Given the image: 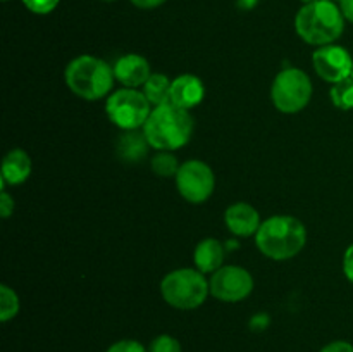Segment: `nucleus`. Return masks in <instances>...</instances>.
<instances>
[{
	"instance_id": "nucleus-1",
	"label": "nucleus",
	"mask_w": 353,
	"mask_h": 352,
	"mask_svg": "<svg viewBox=\"0 0 353 352\" xmlns=\"http://www.w3.org/2000/svg\"><path fill=\"white\" fill-rule=\"evenodd\" d=\"M255 244L265 257L286 261L303 251L307 244V228L295 216H271L262 221L255 235Z\"/></svg>"
},
{
	"instance_id": "nucleus-2",
	"label": "nucleus",
	"mask_w": 353,
	"mask_h": 352,
	"mask_svg": "<svg viewBox=\"0 0 353 352\" xmlns=\"http://www.w3.org/2000/svg\"><path fill=\"white\" fill-rule=\"evenodd\" d=\"M193 117L190 110L172 102L152 109L143 126V135L155 150H178L185 147L193 135Z\"/></svg>"
},
{
	"instance_id": "nucleus-3",
	"label": "nucleus",
	"mask_w": 353,
	"mask_h": 352,
	"mask_svg": "<svg viewBox=\"0 0 353 352\" xmlns=\"http://www.w3.org/2000/svg\"><path fill=\"white\" fill-rule=\"evenodd\" d=\"M345 16L334 0H317L305 3L295 16L296 35L305 43L324 47L343 35Z\"/></svg>"
},
{
	"instance_id": "nucleus-4",
	"label": "nucleus",
	"mask_w": 353,
	"mask_h": 352,
	"mask_svg": "<svg viewBox=\"0 0 353 352\" xmlns=\"http://www.w3.org/2000/svg\"><path fill=\"white\" fill-rule=\"evenodd\" d=\"M68 88L85 100H100L107 97L114 85V68L95 55H79L72 59L64 71Z\"/></svg>"
},
{
	"instance_id": "nucleus-5",
	"label": "nucleus",
	"mask_w": 353,
	"mask_h": 352,
	"mask_svg": "<svg viewBox=\"0 0 353 352\" xmlns=\"http://www.w3.org/2000/svg\"><path fill=\"white\" fill-rule=\"evenodd\" d=\"M162 299L174 309L192 311L202 306L210 293V283L196 268H179L161 282Z\"/></svg>"
},
{
	"instance_id": "nucleus-6",
	"label": "nucleus",
	"mask_w": 353,
	"mask_h": 352,
	"mask_svg": "<svg viewBox=\"0 0 353 352\" xmlns=\"http://www.w3.org/2000/svg\"><path fill=\"white\" fill-rule=\"evenodd\" d=\"M312 81L299 68H286L278 72L271 86V100L279 113L296 114L312 99Z\"/></svg>"
},
{
	"instance_id": "nucleus-7",
	"label": "nucleus",
	"mask_w": 353,
	"mask_h": 352,
	"mask_svg": "<svg viewBox=\"0 0 353 352\" xmlns=\"http://www.w3.org/2000/svg\"><path fill=\"white\" fill-rule=\"evenodd\" d=\"M105 113L117 128L134 131L145 126L152 114V104L137 88H121L107 97Z\"/></svg>"
},
{
	"instance_id": "nucleus-8",
	"label": "nucleus",
	"mask_w": 353,
	"mask_h": 352,
	"mask_svg": "<svg viewBox=\"0 0 353 352\" xmlns=\"http://www.w3.org/2000/svg\"><path fill=\"white\" fill-rule=\"evenodd\" d=\"M174 179L179 195L190 204L205 202L216 188V176L212 168L200 159H190L183 162Z\"/></svg>"
},
{
	"instance_id": "nucleus-9",
	"label": "nucleus",
	"mask_w": 353,
	"mask_h": 352,
	"mask_svg": "<svg viewBox=\"0 0 353 352\" xmlns=\"http://www.w3.org/2000/svg\"><path fill=\"white\" fill-rule=\"evenodd\" d=\"M210 293L221 302H240L254 290V276L241 266H223L210 276Z\"/></svg>"
},
{
	"instance_id": "nucleus-10",
	"label": "nucleus",
	"mask_w": 353,
	"mask_h": 352,
	"mask_svg": "<svg viewBox=\"0 0 353 352\" xmlns=\"http://www.w3.org/2000/svg\"><path fill=\"white\" fill-rule=\"evenodd\" d=\"M312 64L317 76L331 85L350 78L353 72V59L350 52L334 43L317 48L312 54Z\"/></svg>"
},
{
	"instance_id": "nucleus-11",
	"label": "nucleus",
	"mask_w": 353,
	"mask_h": 352,
	"mask_svg": "<svg viewBox=\"0 0 353 352\" xmlns=\"http://www.w3.org/2000/svg\"><path fill=\"white\" fill-rule=\"evenodd\" d=\"M224 223L228 230L236 237H252L261 228V214L254 206L247 202L231 204L224 213Z\"/></svg>"
},
{
	"instance_id": "nucleus-12",
	"label": "nucleus",
	"mask_w": 353,
	"mask_h": 352,
	"mask_svg": "<svg viewBox=\"0 0 353 352\" xmlns=\"http://www.w3.org/2000/svg\"><path fill=\"white\" fill-rule=\"evenodd\" d=\"M114 76L124 88H138L147 83L152 69L143 55L126 54L114 64Z\"/></svg>"
},
{
	"instance_id": "nucleus-13",
	"label": "nucleus",
	"mask_w": 353,
	"mask_h": 352,
	"mask_svg": "<svg viewBox=\"0 0 353 352\" xmlns=\"http://www.w3.org/2000/svg\"><path fill=\"white\" fill-rule=\"evenodd\" d=\"M205 97L203 81L195 75H181L172 79L171 102L181 109L192 110Z\"/></svg>"
},
{
	"instance_id": "nucleus-14",
	"label": "nucleus",
	"mask_w": 353,
	"mask_h": 352,
	"mask_svg": "<svg viewBox=\"0 0 353 352\" xmlns=\"http://www.w3.org/2000/svg\"><path fill=\"white\" fill-rule=\"evenodd\" d=\"M31 175V157L23 148H12L6 154L0 169V183L2 190L7 185H21Z\"/></svg>"
},
{
	"instance_id": "nucleus-15",
	"label": "nucleus",
	"mask_w": 353,
	"mask_h": 352,
	"mask_svg": "<svg viewBox=\"0 0 353 352\" xmlns=\"http://www.w3.org/2000/svg\"><path fill=\"white\" fill-rule=\"evenodd\" d=\"M193 262L199 271L216 273L223 268L224 262V245L217 238H203L193 251Z\"/></svg>"
},
{
	"instance_id": "nucleus-16",
	"label": "nucleus",
	"mask_w": 353,
	"mask_h": 352,
	"mask_svg": "<svg viewBox=\"0 0 353 352\" xmlns=\"http://www.w3.org/2000/svg\"><path fill=\"white\" fill-rule=\"evenodd\" d=\"M148 147H150V144H148L143 133H138L137 130L124 131L117 138L116 152L121 161L133 164V162H140L147 155Z\"/></svg>"
},
{
	"instance_id": "nucleus-17",
	"label": "nucleus",
	"mask_w": 353,
	"mask_h": 352,
	"mask_svg": "<svg viewBox=\"0 0 353 352\" xmlns=\"http://www.w3.org/2000/svg\"><path fill=\"white\" fill-rule=\"evenodd\" d=\"M171 86L172 79H169L162 72H152V76L143 85V93L152 107H159L171 102Z\"/></svg>"
},
{
	"instance_id": "nucleus-18",
	"label": "nucleus",
	"mask_w": 353,
	"mask_h": 352,
	"mask_svg": "<svg viewBox=\"0 0 353 352\" xmlns=\"http://www.w3.org/2000/svg\"><path fill=\"white\" fill-rule=\"evenodd\" d=\"M179 166L176 155L169 150H157L150 161L152 171L161 178H176Z\"/></svg>"
},
{
	"instance_id": "nucleus-19",
	"label": "nucleus",
	"mask_w": 353,
	"mask_h": 352,
	"mask_svg": "<svg viewBox=\"0 0 353 352\" xmlns=\"http://www.w3.org/2000/svg\"><path fill=\"white\" fill-rule=\"evenodd\" d=\"M331 102L334 104V107L341 110H352L353 109V76L343 79L340 83H334L331 86Z\"/></svg>"
},
{
	"instance_id": "nucleus-20",
	"label": "nucleus",
	"mask_w": 353,
	"mask_h": 352,
	"mask_svg": "<svg viewBox=\"0 0 353 352\" xmlns=\"http://www.w3.org/2000/svg\"><path fill=\"white\" fill-rule=\"evenodd\" d=\"M19 313V297L10 286L0 285V320L7 323Z\"/></svg>"
},
{
	"instance_id": "nucleus-21",
	"label": "nucleus",
	"mask_w": 353,
	"mask_h": 352,
	"mask_svg": "<svg viewBox=\"0 0 353 352\" xmlns=\"http://www.w3.org/2000/svg\"><path fill=\"white\" fill-rule=\"evenodd\" d=\"M148 352H181V344L171 335H159L152 340Z\"/></svg>"
},
{
	"instance_id": "nucleus-22",
	"label": "nucleus",
	"mask_w": 353,
	"mask_h": 352,
	"mask_svg": "<svg viewBox=\"0 0 353 352\" xmlns=\"http://www.w3.org/2000/svg\"><path fill=\"white\" fill-rule=\"evenodd\" d=\"M61 0H23L24 7L28 10H31L33 14H50L52 10H55V7L59 6Z\"/></svg>"
},
{
	"instance_id": "nucleus-23",
	"label": "nucleus",
	"mask_w": 353,
	"mask_h": 352,
	"mask_svg": "<svg viewBox=\"0 0 353 352\" xmlns=\"http://www.w3.org/2000/svg\"><path fill=\"white\" fill-rule=\"evenodd\" d=\"M105 352H147V349L137 340H119L110 345Z\"/></svg>"
},
{
	"instance_id": "nucleus-24",
	"label": "nucleus",
	"mask_w": 353,
	"mask_h": 352,
	"mask_svg": "<svg viewBox=\"0 0 353 352\" xmlns=\"http://www.w3.org/2000/svg\"><path fill=\"white\" fill-rule=\"evenodd\" d=\"M14 207H16V204H14L12 197L6 190H2V193H0V216L7 219L14 213Z\"/></svg>"
},
{
	"instance_id": "nucleus-25",
	"label": "nucleus",
	"mask_w": 353,
	"mask_h": 352,
	"mask_svg": "<svg viewBox=\"0 0 353 352\" xmlns=\"http://www.w3.org/2000/svg\"><path fill=\"white\" fill-rule=\"evenodd\" d=\"M321 352H353V345L350 342H345V340H334L331 344L324 345L321 349Z\"/></svg>"
},
{
	"instance_id": "nucleus-26",
	"label": "nucleus",
	"mask_w": 353,
	"mask_h": 352,
	"mask_svg": "<svg viewBox=\"0 0 353 352\" xmlns=\"http://www.w3.org/2000/svg\"><path fill=\"white\" fill-rule=\"evenodd\" d=\"M343 273L348 282L353 283V244L345 251L343 255Z\"/></svg>"
},
{
	"instance_id": "nucleus-27",
	"label": "nucleus",
	"mask_w": 353,
	"mask_h": 352,
	"mask_svg": "<svg viewBox=\"0 0 353 352\" xmlns=\"http://www.w3.org/2000/svg\"><path fill=\"white\" fill-rule=\"evenodd\" d=\"M168 0H131V3H133L134 7H138V9H157V7H161L162 3H165Z\"/></svg>"
},
{
	"instance_id": "nucleus-28",
	"label": "nucleus",
	"mask_w": 353,
	"mask_h": 352,
	"mask_svg": "<svg viewBox=\"0 0 353 352\" xmlns=\"http://www.w3.org/2000/svg\"><path fill=\"white\" fill-rule=\"evenodd\" d=\"M338 6H340L341 12H343L345 19L353 23V0H340Z\"/></svg>"
},
{
	"instance_id": "nucleus-29",
	"label": "nucleus",
	"mask_w": 353,
	"mask_h": 352,
	"mask_svg": "<svg viewBox=\"0 0 353 352\" xmlns=\"http://www.w3.org/2000/svg\"><path fill=\"white\" fill-rule=\"evenodd\" d=\"M259 0H238V7L243 10H252L255 6H257Z\"/></svg>"
},
{
	"instance_id": "nucleus-30",
	"label": "nucleus",
	"mask_w": 353,
	"mask_h": 352,
	"mask_svg": "<svg viewBox=\"0 0 353 352\" xmlns=\"http://www.w3.org/2000/svg\"><path fill=\"white\" fill-rule=\"evenodd\" d=\"M300 2H302L303 6H305V3H312V2H317V0H300Z\"/></svg>"
},
{
	"instance_id": "nucleus-31",
	"label": "nucleus",
	"mask_w": 353,
	"mask_h": 352,
	"mask_svg": "<svg viewBox=\"0 0 353 352\" xmlns=\"http://www.w3.org/2000/svg\"><path fill=\"white\" fill-rule=\"evenodd\" d=\"M102 2H116V0H102Z\"/></svg>"
},
{
	"instance_id": "nucleus-32",
	"label": "nucleus",
	"mask_w": 353,
	"mask_h": 352,
	"mask_svg": "<svg viewBox=\"0 0 353 352\" xmlns=\"http://www.w3.org/2000/svg\"><path fill=\"white\" fill-rule=\"evenodd\" d=\"M3 2H7V0H3Z\"/></svg>"
},
{
	"instance_id": "nucleus-33",
	"label": "nucleus",
	"mask_w": 353,
	"mask_h": 352,
	"mask_svg": "<svg viewBox=\"0 0 353 352\" xmlns=\"http://www.w3.org/2000/svg\"><path fill=\"white\" fill-rule=\"evenodd\" d=\"M352 76H353V72H352Z\"/></svg>"
}]
</instances>
